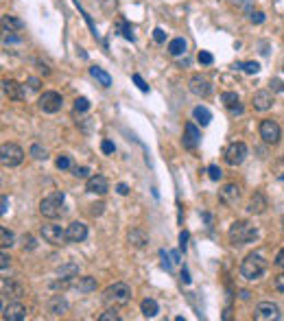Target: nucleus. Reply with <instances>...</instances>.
I'll list each match as a JSON object with an SVG mask.
<instances>
[{
  "mask_svg": "<svg viewBox=\"0 0 284 321\" xmlns=\"http://www.w3.org/2000/svg\"><path fill=\"white\" fill-rule=\"evenodd\" d=\"M9 262H11V258L7 256V253H3V256H0V269H3V271H7Z\"/></svg>",
  "mask_w": 284,
  "mask_h": 321,
  "instance_id": "8fccbe9b",
  "label": "nucleus"
},
{
  "mask_svg": "<svg viewBox=\"0 0 284 321\" xmlns=\"http://www.w3.org/2000/svg\"><path fill=\"white\" fill-rule=\"evenodd\" d=\"M243 70L247 72V75H258V72H260V64L258 62H245Z\"/></svg>",
  "mask_w": 284,
  "mask_h": 321,
  "instance_id": "f704fd0d",
  "label": "nucleus"
},
{
  "mask_svg": "<svg viewBox=\"0 0 284 321\" xmlns=\"http://www.w3.org/2000/svg\"><path fill=\"white\" fill-rule=\"evenodd\" d=\"M57 273H59V277H62V280H75V277L79 275V266H77L75 262H68V264L59 266Z\"/></svg>",
  "mask_w": 284,
  "mask_h": 321,
  "instance_id": "a878e982",
  "label": "nucleus"
},
{
  "mask_svg": "<svg viewBox=\"0 0 284 321\" xmlns=\"http://www.w3.org/2000/svg\"><path fill=\"white\" fill-rule=\"evenodd\" d=\"M64 201H66V197L62 190L51 192V195H46L40 201V214L44 219H59L64 214Z\"/></svg>",
  "mask_w": 284,
  "mask_h": 321,
  "instance_id": "7ed1b4c3",
  "label": "nucleus"
},
{
  "mask_svg": "<svg viewBox=\"0 0 284 321\" xmlns=\"http://www.w3.org/2000/svg\"><path fill=\"white\" fill-rule=\"evenodd\" d=\"M99 321H120V314H118L116 308H110L107 312H103V314H101Z\"/></svg>",
  "mask_w": 284,
  "mask_h": 321,
  "instance_id": "2f4dec72",
  "label": "nucleus"
},
{
  "mask_svg": "<svg viewBox=\"0 0 284 321\" xmlns=\"http://www.w3.org/2000/svg\"><path fill=\"white\" fill-rule=\"evenodd\" d=\"M273 90H275V92H284V83L275 79V81H273Z\"/></svg>",
  "mask_w": 284,
  "mask_h": 321,
  "instance_id": "bf43d9fd",
  "label": "nucleus"
},
{
  "mask_svg": "<svg viewBox=\"0 0 284 321\" xmlns=\"http://www.w3.org/2000/svg\"><path fill=\"white\" fill-rule=\"evenodd\" d=\"M90 75H92L103 88H110V86H112V77L107 75V72L103 70V68H99V66H92V68H90Z\"/></svg>",
  "mask_w": 284,
  "mask_h": 321,
  "instance_id": "bb28decb",
  "label": "nucleus"
},
{
  "mask_svg": "<svg viewBox=\"0 0 284 321\" xmlns=\"http://www.w3.org/2000/svg\"><path fill=\"white\" fill-rule=\"evenodd\" d=\"M247 155H249V149L245 142H232L225 151V162L229 166H240Z\"/></svg>",
  "mask_w": 284,
  "mask_h": 321,
  "instance_id": "0eeeda50",
  "label": "nucleus"
},
{
  "mask_svg": "<svg viewBox=\"0 0 284 321\" xmlns=\"http://www.w3.org/2000/svg\"><path fill=\"white\" fill-rule=\"evenodd\" d=\"M55 164H57V168H62V171H66V168H70V157H68V155H59Z\"/></svg>",
  "mask_w": 284,
  "mask_h": 321,
  "instance_id": "a19ab883",
  "label": "nucleus"
},
{
  "mask_svg": "<svg viewBox=\"0 0 284 321\" xmlns=\"http://www.w3.org/2000/svg\"><path fill=\"white\" fill-rule=\"evenodd\" d=\"M86 190L92 192V195H105L110 190V181H107V177H103V175H92V177H88Z\"/></svg>",
  "mask_w": 284,
  "mask_h": 321,
  "instance_id": "2eb2a0df",
  "label": "nucleus"
},
{
  "mask_svg": "<svg viewBox=\"0 0 284 321\" xmlns=\"http://www.w3.org/2000/svg\"><path fill=\"white\" fill-rule=\"evenodd\" d=\"M127 240H129L131 247H136V249H142V247H147V243H149V236H147V232H142V229L134 227V229L129 232V236H127Z\"/></svg>",
  "mask_w": 284,
  "mask_h": 321,
  "instance_id": "412c9836",
  "label": "nucleus"
},
{
  "mask_svg": "<svg viewBox=\"0 0 284 321\" xmlns=\"http://www.w3.org/2000/svg\"><path fill=\"white\" fill-rule=\"evenodd\" d=\"M267 208H269V205H267V197H264L262 192H253L251 199H249V203H247V212H249V214H262Z\"/></svg>",
  "mask_w": 284,
  "mask_h": 321,
  "instance_id": "6ab92c4d",
  "label": "nucleus"
},
{
  "mask_svg": "<svg viewBox=\"0 0 284 321\" xmlns=\"http://www.w3.org/2000/svg\"><path fill=\"white\" fill-rule=\"evenodd\" d=\"M227 238L234 247L249 245L258 238V227L249 221H234L232 227H229V232H227Z\"/></svg>",
  "mask_w": 284,
  "mask_h": 321,
  "instance_id": "f257e3e1",
  "label": "nucleus"
},
{
  "mask_svg": "<svg viewBox=\"0 0 284 321\" xmlns=\"http://www.w3.org/2000/svg\"><path fill=\"white\" fill-rule=\"evenodd\" d=\"M140 310H142V314H144V317H155V314L160 312V306H158V301H155V299L147 297V299H142Z\"/></svg>",
  "mask_w": 284,
  "mask_h": 321,
  "instance_id": "cd10ccee",
  "label": "nucleus"
},
{
  "mask_svg": "<svg viewBox=\"0 0 284 321\" xmlns=\"http://www.w3.org/2000/svg\"><path fill=\"white\" fill-rule=\"evenodd\" d=\"M219 201L223 205H236L240 201V188L236 184H225L219 190Z\"/></svg>",
  "mask_w": 284,
  "mask_h": 321,
  "instance_id": "f8f14e48",
  "label": "nucleus"
},
{
  "mask_svg": "<svg viewBox=\"0 0 284 321\" xmlns=\"http://www.w3.org/2000/svg\"><path fill=\"white\" fill-rule=\"evenodd\" d=\"M168 258H171L175 264H179V262H182V260H179V251H168Z\"/></svg>",
  "mask_w": 284,
  "mask_h": 321,
  "instance_id": "6e6d98bb",
  "label": "nucleus"
},
{
  "mask_svg": "<svg viewBox=\"0 0 284 321\" xmlns=\"http://www.w3.org/2000/svg\"><path fill=\"white\" fill-rule=\"evenodd\" d=\"M212 62H214L212 53H208V51H201V53H199V64H203V66H210Z\"/></svg>",
  "mask_w": 284,
  "mask_h": 321,
  "instance_id": "e433bc0d",
  "label": "nucleus"
},
{
  "mask_svg": "<svg viewBox=\"0 0 284 321\" xmlns=\"http://www.w3.org/2000/svg\"><path fill=\"white\" fill-rule=\"evenodd\" d=\"M282 229H284V214H282Z\"/></svg>",
  "mask_w": 284,
  "mask_h": 321,
  "instance_id": "680f3d73",
  "label": "nucleus"
},
{
  "mask_svg": "<svg viewBox=\"0 0 284 321\" xmlns=\"http://www.w3.org/2000/svg\"><path fill=\"white\" fill-rule=\"evenodd\" d=\"M282 184H284V175H282Z\"/></svg>",
  "mask_w": 284,
  "mask_h": 321,
  "instance_id": "e2e57ef3",
  "label": "nucleus"
},
{
  "mask_svg": "<svg viewBox=\"0 0 284 321\" xmlns=\"http://www.w3.org/2000/svg\"><path fill=\"white\" fill-rule=\"evenodd\" d=\"M27 83H29V88H31V90H40V86H42V83H40V79H35V77H31Z\"/></svg>",
  "mask_w": 284,
  "mask_h": 321,
  "instance_id": "864d4df0",
  "label": "nucleus"
},
{
  "mask_svg": "<svg viewBox=\"0 0 284 321\" xmlns=\"http://www.w3.org/2000/svg\"><path fill=\"white\" fill-rule=\"evenodd\" d=\"M264 271H267V260L260 253H249V256H245V260L240 262V275L245 277V280H260L264 275Z\"/></svg>",
  "mask_w": 284,
  "mask_h": 321,
  "instance_id": "f03ea898",
  "label": "nucleus"
},
{
  "mask_svg": "<svg viewBox=\"0 0 284 321\" xmlns=\"http://www.w3.org/2000/svg\"><path fill=\"white\" fill-rule=\"evenodd\" d=\"M199 142H201V133L192 123H186L184 127V149L188 151H195L199 147Z\"/></svg>",
  "mask_w": 284,
  "mask_h": 321,
  "instance_id": "4468645a",
  "label": "nucleus"
},
{
  "mask_svg": "<svg viewBox=\"0 0 284 321\" xmlns=\"http://www.w3.org/2000/svg\"><path fill=\"white\" fill-rule=\"evenodd\" d=\"M234 5H236L238 9L247 11V14H251V0H234Z\"/></svg>",
  "mask_w": 284,
  "mask_h": 321,
  "instance_id": "37998d69",
  "label": "nucleus"
},
{
  "mask_svg": "<svg viewBox=\"0 0 284 321\" xmlns=\"http://www.w3.org/2000/svg\"><path fill=\"white\" fill-rule=\"evenodd\" d=\"M14 240H16L14 232H9L7 227H0V245H3V249H7V247L14 245Z\"/></svg>",
  "mask_w": 284,
  "mask_h": 321,
  "instance_id": "c756f323",
  "label": "nucleus"
},
{
  "mask_svg": "<svg viewBox=\"0 0 284 321\" xmlns=\"http://www.w3.org/2000/svg\"><path fill=\"white\" fill-rule=\"evenodd\" d=\"M72 286H75L79 293H92V290H96V277H77L75 282H72Z\"/></svg>",
  "mask_w": 284,
  "mask_h": 321,
  "instance_id": "4be33fe9",
  "label": "nucleus"
},
{
  "mask_svg": "<svg viewBox=\"0 0 284 321\" xmlns=\"http://www.w3.org/2000/svg\"><path fill=\"white\" fill-rule=\"evenodd\" d=\"M68 310V301H66L64 295H53L51 299H48V312L53 314V317H59V314H64Z\"/></svg>",
  "mask_w": 284,
  "mask_h": 321,
  "instance_id": "aec40b11",
  "label": "nucleus"
},
{
  "mask_svg": "<svg viewBox=\"0 0 284 321\" xmlns=\"http://www.w3.org/2000/svg\"><path fill=\"white\" fill-rule=\"evenodd\" d=\"M62 103H64L62 94L48 90V92H44L40 96V110L46 112V114H57L59 110H62Z\"/></svg>",
  "mask_w": 284,
  "mask_h": 321,
  "instance_id": "1a4fd4ad",
  "label": "nucleus"
},
{
  "mask_svg": "<svg viewBox=\"0 0 284 321\" xmlns=\"http://www.w3.org/2000/svg\"><path fill=\"white\" fill-rule=\"evenodd\" d=\"M42 236H44L46 243L55 245V247H62L66 243H70L68 240V232L62 229V225H42Z\"/></svg>",
  "mask_w": 284,
  "mask_h": 321,
  "instance_id": "423d86ee",
  "label": "nucleus"
},
{
  "mask_svg": "<svg viewBox=\"0 0 284 321\" xmlns=\"http://www.w3.org/2000/svg\"><path fill=\"white\" fill-rule=\"evenodd\" d=\"M22 160H24L22 147H18V144H14V142H7V144L0 147V162H3V166H9V168L20 166Z\"/></svg>",
  "mask_w": 284,
  "mask_h": 321,
  "instance_id": "39448f33",
  "label": "nucleus"
},
{
  "mask_svg": "<svg viewBox=\"0 0 284 321\" xmlns=\"http://www.w3.org/2000/svg\"><path fill=\"white\" fill-rule=\"evenodd\" d=\"M3 319L5 321H24L27 319V308L20 301H11L9 306H3Z\"/></svg>",
  "mask_w": 284,
  "mask_h": 321,
  "instance_id": "ddd939ff",
  "label": "nucleus"
},
{
  "mask_svg": "<svg viewBox=\"0 0 284 321\" xmlns=\"http://www.w3.org/2000/svg\"><path fill=\"white\" fill-rule=\"evenodd\" d=\"M188 238H190V236H188V232H186V229H184V232H179V249H184V251H186Z\"/></svg>",
  "mask_w": 284,
  "mask_h": 321,
  "instance_id": "49530a36",
  "label": "nucleus"
},
{
  "mask_svg": "<svg viewBox=\"0 0 284 321\" xmlns=\"http://www.w3.org/2000/svg\"><path fill=\"white\" fill-rule=\"evenodd\" d=\"M208 177L212 179V181H219V179L223 177V171H221V168L216 166V164H210V166H208Z\"/></svg>",
  "mask_w": 284,
  "mask_h": 321,
  "instance_id": "473e14b6",
  "label": "nucleus"
},
{
  "mask_svg": "<svg viewBox=\"0 0 284 321\" xmlns=\"http://www.w3.org/2000/svg\"><path fill=\"white\" fill-rule=\"evenodd\" d=\"M282 162H284V157H282Z\"/></svg>",
  "mask_w": 284,
  "mask_h": 321,
  "instance_id": "0e129e2a",
  "label": "nucleus"
},
{
  "mask_svg": "<svg viewBox=\"0 0 284 321\" xmlns=\"http://www.w3.org/2000/svg\"><path fill=\"white\" fill-rule=\"evenodd\" d=\"M221 101H223V105H225L227 110H232V107L238 105V94L236 92H223L221 94Z\"/></svg>",
  "mask_w": 284,
  "mask_h": 321,
  "instance_id": "7c9ffc66",
  "label": "nucleus"
},
{
  "mask_svg": "<svg viewBox=\"0 0 284 321\" xmlns=\"http://www.w3.org/2000/svg\"><path fill=\"white\" fill-rule=\"evenodd\" d=\"M240 297H243V299H249V290H240Z\"/></svg>",
  "mask_w": 284,
  "mask_h": 321,
  "instance_id": "052dcab7",
  "label": "nucleus"
},
{
  "mask_svg": "<svg viewBox=\"0 0 284 321\" xmlns=\"http://www.w3.org/2000/svg\"><path fill=\"white\" fill-rule=\"evenodd\" d=\"M134 83H136V86L142 90V92H149V86H147V83H144V79H142L140 75H134Z\"/></svg>",
  "mask_w": 284,
  "mask_h": 321,
  "instance_id": "de8ad7c7",
  "label": "nucleus"
},
{
  "mask_svg": "<svg viewBox=\"0 0 284 321\" xmlns=\"http://www.w3.org/2000/svg\"><path fill=\"white\" fill-rule=\"evenodd\" d=\"M22 27H24L22 20H18V18H14V16H3V29H5V33L20 31Z\"/></svg>",
  "mask_w": 284,
  "mask_h": 321,
  "instance_id": "c85d7f7f",
  "label": "nucleus"
},
{
  "mask_svg": "<svg viewBox=\"0 0 284 321\" xmlns=\"http://www.w3.org/2000/svg\"><path fill=\"white\" fill-rule=\"evenodd\" d=\"M101 151H103L105 155H112L114 151H116V147H114L112 140H103V142H101Z\"/></svg>",
  "mask_w": 284,
  "mask_h": 321,
  "instance_id": "4c0bfd02",
  "label": "nucleus"
},
{
  "mask_svg": "<svg viewBox=\"0 0 284 321\" xmlns=\"http://www.w3.org/2000/svg\"><path fill=\"white\" fill-rule=\"evenodd\" d=\"M116 192H118V195H129V186H127V184H118L116 186Z\"/></svg>",
  "mask_w": 284,
  "mask_h": 321,
  "instance_id": "5fc2aeb1",
  "label": "nucleus"
},
{
  "mask_svg": "<svg viewBox=\"0 0 284 321\" xmlns=\"http://www.w3.org/2000/svg\"><path fill=\"white\" fill-rule=\"evenodd\" d=\"M186 48H188V44H186V40H184V38H175V40L168 42V53H171L173 57L184 55Z\"/></svg>",
  "mask_w": 284,
  "mask_h": 321,
  "instance_id": "393cba45",
  "label": "nucleus"
},
{
  "mask_svg": "<svg viewBox=\"0 0 284 321\" xmlns=\"http://www.w3.org/2000/svg\"><path fill=\"white\" fill-rule=\"evenodd\" d=\"M90 208H92V210H90V214H92V216H99L105 205H103V203H94V205H90Z\"/></svg>",
  "mask_w": 284,
  "mask_h": 321,
  "instance_id": "09e8293b",
  "label": "nucleus"
},
{
  "mask_svg": "<svg viewBox=\"0 0 284 321\" xmlns=\"http://www.w3.org/2000/svg\"><path fill=\"white\" fill-rule=\"evenodd\" d=\"M260 138L267 144H277L282 138V131H280V125L275 120H262L260 123Z\"/></svg>",
  "mask_w": 284,
  "mask_h": 321,
  "instance_id": "9d476101",
  "label": "nucleus"
},
{
  "mask_svg": "<svg viewBox=\"0 0 284 321\" xmlns=\"http://www.w3.org/2000/svg\"><path fill=\"white\" fill-rule=\"evenodd\" d=\"M75 177L88 179V177H90V168H88V166H77V168H75Z\"/></svg>",
  "mask_w": 284,
  "mask_h": 321,
  "instance_id": "c03bdc74",
  "label": "nucleus"
},
{
  "mask_svg": "<svg viewBox=\"0 0 284 321\" xmlns=\"http://www.w3.org/2000/svg\"><path fill=\"white\" fill-rule=\"evenodd\" d=\"M188 88H190L192 94L201 96V99H208V96L212 94V83H210L203 75H192L190 81H188Z\"/></svg>",
  "mask_w": 284,
  "mask_h": 321,
  "instance_id": "9b49d317",
  "label": "nucleus"
},
{
  "mask_svg": "<svg viewBox=\"0 0 284 321\" xmlns=\"http://www.w3.org/2000/svg\"><path fill=\"white\" fill-rule=\"evenodd\" d=\"M3 92L7 94L11 101H22L24 96H27V92H24V86H20V83L14 81V79H5V81H3Z\"/></svg>",
  "mask_w": 284,
  "mask_h": 321,
  "instance_id": "f3484780",
  "label": "nucleus"
},
{
  "mask_svg": "<svg viewBox=\"0 0 284 321\" xmlns=\"http://www.w3.org/2000/svg\"><path fill=\"white\" fill-rule=\"evenodd\" d=\"M249 20H251L253 24H262V22H264V14H262V11H251V14H249Z\"/></svg>",
  "mask_w": 284,
  "mask_h": 321,
  "instance_id": "a18cd8bd",
  "label": "nucleus"
},
{
  "mask_svg": "<svg viewBox=\"0 0 284 321\" xmlns=\"http://www.w3.org/2000/svg\"><path fill=\"white\" fill-rule=\"evenodd\" d=\"M7 208H9V199H7V195H3V208H0V212L7 214Z\"/></svg>",
  "mask_w": 284,
  "mask_h": 321,
  "instance_id": "4d7b16f0",
  "label": "nucleus"
},
{
  "mask_svg": "<svg viewBox=\"0 0 284 321\" xmlns=\"http://www.w3.org/2000/svg\"><path fill=\"white\" fill-rule=\"evenodd\" d=\"M275 266H280V269L284 271V249L277 251V256H275Z\"/></svg>",
  "mask_w": 284,
  "mask_h": 321,
  "instance_id": "3c124183",
  "label": "nucleus"
},
{
  "mask_svg": "<svg viewBox=\"0 0 284 321\" xmlns=\"http://www.w3.org/2000/svg\"><path fill=\"white\" fill-rule=\"evenodd\" d=\"M22 243H24V247H27V249H35V247H38V243H35V238L31 234H24L22 236Z\"/></svg>",
  "mask_w": 284,
  "mask_h": 321,
  "instance_id": "79ce46f5",
  "label": "nucleus"
},
{
  "mask_svg": "<svg viewBox=\"0 0 284 321\" xmlns=\"http://www.w3.org/2000/svg\"><path fill=\"white\" fill-rule=\"evenodd\" d=\"M251 103L258 112H267V110H271V105H273V94H271L269 90H258V92L253 94Z\"/></svg>",
  "mask_w": 284,
  "mask_h": 321,
  "instance_id": "a211bd4d",
  "label": "nucleus"
},
{
  "mask_svg": "<svg viewBox=\"0 0 284 321\" xmlns=\"http://www.w3.org/2000/svg\"><path fill=\"white\" fill-rule=\"evenodd\" d=\"M31 155L35 157V160H46V149H42L40 147V144H33V147H31Z\"/></svg>",
  "mask_w": 284,
  "mask_h": 321,
  "instance_id": "c9c22d12",
  "label": "nucleus"
},
{
  "mask_svg": "<svg viewBox=\"0 0 284 321\" xmlns=\"http://www.w3.org/2000/svg\"><path fill=\"white\" fill-rule=\"evenodd\" d=\"M3 293H5V295L9 293L11 297H22V295H24V288H22L18 282L11 280V277H9V280H7V277H3Z\"/></svg>",
  "mask_w": 284,
  "mask_h": 321,
  "instance_id": "5701e85b",
  "label": "nucleus"
},
{
  "mask_svg": "<svg viewBox=\"0 0 284 321\" xmlns=\"http://www.w3.org/2000/svg\"><path fill=\"white\" fill-rule=\"evenodd\" d=\"M192 118H195L197 123H201V127H205V125H210V120H212V114H210L208 107L197 105L195 110H192Z\"/></svg>",
  "mask_w": 284,
  "mask_h": 321,
  "instance_id": "b1692460",
  "label": "nucleus"
},
{
  "mask_svg": "<svg viewBox=\"0 0 284 321\" xmlns=\"http://www.w3.org/2000/svg\"><path fill=\"white\" fill-rule=\"evenodd\" d=\"M275 288L280 290V293H284V273H280L275 277Z\"/></svg>",
  "mask_w": 284,
  "mask_h": 321,
  "instance_id": "603ef678",
  "label": "nucleus"
},
{
  "mask_svg": "<svg viewBox=\"0 0 284 321\" xmlns=\"http://www.w3.org/2000/svg\"><path fill=\"white\" fill-rule=\"evenodd\" d=\"M153 40L155 42H158V44H164V42H166V33H164V29H153Z\"/></svg>",
  "mask_w": 284,
  "mask_h": 321,
  "instance_id": "ea45409f",
  "label": "nucleus"
},
{
  "mask_svg": "<svg viewBox=\"0 0 284 321\" xmlns=\"http://www.w3.org/2000/svg\"><path fill=\"white\" fill-rule=\"evenodd\" d=\"M103 299L107 301V304H116V306H123V304H129L131 299V286L125 282H114L112 286L105 288V293H103Z\"/></svg>",
  "mask_w": 284,
  "mask_h": 321,
  "instance_id": "20e7f679",
  "label": "nucleus"
},
{
  "mask_svg": "<svg viewBox=\"0 0 284 321\" xmlns=\"http://www.w3.org/2000/svg\"><path fill=\"white\" fill-rule=\"evenodd\" d=\"M120 31H123V35H125L127 40H131V42L136 40V35H134V27H129V24H120Z\"/></svg>",
  "mask_w": 284,
  "mask_h": 321,
  "instance_id": "58836bf2",
  "label": "nucleus"
},
{
  "mask_svg": "<svg viewBox=\"0 0 284 321\" xmlns=\"http://www.w3.org/2000/svg\"><path fill=\"white\" fill-rule=\"evenodd\" d=\"M182 282H184V284H190V273H188V269H182Z\"/></svg>",
  "mask_w": 284,
  "mask_h": 321,
  "instance_id": "13d9d810",
  "label": "nucleus"
},
{
  "mask_svg": "<svg viewBox=\"0 0 284 321\" xmlns=\"http://www.w3.org/2000/svg\"><path fill=\"white\" fill-rule=\"evenodd\" d=\"M90 110V101L86 96H79V99L75 101V112H88Z\"/></svg>",
  "mask_w": 284,
  "mask_h": 321,
  "instance_id": "72a5a7b5",
  "label": "nucleus"
},
{
  "mask_svg": "<svg viewBox=\"0 0 284 321\" xmlns=\"http://www.w3.org/2000/svg\"><path fill=\"white\" fill-rule=\"evenodd\" d=\"M66 232H68V240L70 243H83V240L88 238V225L81 221H75L70 223L68 227H66Z\"/></svg>",
  "mask_w": 284,
  "mask_h": 321,
  "instance_id": "dca6fc26",
  "label": "nucleus"
},
{
  "mask_svg": "<svg viewBox=\"0 0 284 321\" xmlns=\"http://www.w3.org/2000/svg\"><path fill=\"white\" fill-rule=\"evenodd\" d=\"M282 314H280V308L273 301H260L253 310V319L256 321H277Z\"/></svg>",
  "mask_w": 284,
  "mask_h": 321,
  "instance_id": "6e6552de",
  "label": "nucleus"
}]
</instances>
